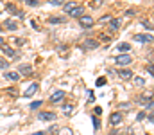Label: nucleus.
<instances>
[{
  "label": "nucleus",
  "instance_id": "nucleus-38",
  "mask_svg": "<svg viewBox=\"0 0 154 135\" xmlns=\"http://www.w3.org/2000/svg\"><path fill=\"white\" fill-rule=\"evenodd\" d=\"M100 114H102V110H100V108L97 106V108H95V115H100Z\"/></svg>",
  "mask_w": 154,
  "mask_h": 135
},
{
  "label": "nucleus",
  "instance_id": "nucleus-28",
  "mask_svg": "<svg viewBox=\"0 0 154 135\" xmlns=\"http://www.w3.org/2000/svg\"><path fill=\"white\" fill-rule=\"evenodd\" d=\"M95 85H97V87H104V85H106V79H104V78H99Z\"/></svg>",
  "mask_w": 154,
  "mask_h": 135
},
{
  "label": "nucleus",
  "instance_id": "nucleus-35",
  "mask_svg": "<svg viewBox=\"0 0 154 135\" xmlns=\"http://www.w3.org/2000/svg\"><path fill=\"white\" fill-rule=\"evenodd\" d=\"M27 4H29V5H32V7H34V5H38V0H27Z\"/></svg>",
  "mask_w": 154,
  "mask_h": 135
},
{
  "label": "nucleus",
  "instance_id": "nucleus-34",
  "mask_svg": "<svg viewBox=\"0 0 154 135\" xmlns=\"http://www.w3.org/2000/svg\"><path fill=\"white\" fill-rule=\"evenodd\" d=\"M99 40H102V42H109V36H106V34H100V36H99Z\"/></svg>",
  "mask_w": 154,
  "mask_h": 135
},
{
  "label": "nucleus",
  "instance_id": "nucleus-29",
  "mask_svg": "<svg viewBox=\"0 0 154 135\" xmlns=\"http://www.w3.org/2000/svg\"><path fill=\"white\" fill-rule=\"evenodd\" d=\"M93 124H95V130L100 128V121H99V117H93Z\"/></svg>",
  "mask_w": 154,
  "mask_h": 135
},
{
  "label": "nucleus",
  "instance_id": "nucleus-11",
  "mask_svg": "<svg viewBox=\"0 0 154 135\" xmlns=\"http://www.w3.org/2000/svg\"><path fill=\"white\" fill-rule=\"evenodd\" d=\"M36 92H38V83H32V85H31L29 88L23 92V95H25V97H31V95H34Z\"/></svg>",
  "mask_w": 154,
  "mask_h": 135
},
{
  "label": "nucleus",
  "instance_id": "nucleus-25",
  "mask_svg": "<svg viewBox=\"0 0 154 135\" xmlns=\"http://www.w3.org/2000/svg\"><path fill=\"white\" fill-rule=\"evenodd\" d=\"M39 106H41V101H34V103H31V110H38Z\"/></svg>",
  "mask_w": 154,
  "mask_h": 135
},
{
  "label": "nucleus",
  "instance_id": "nucleus-41",
  "mask_svg": "<svg viewBox=\"0 0 154 135\" xmlns=\"http://www.w3.org/2000/svg\"><path fill=\"white\" fill-rule=\"evenodd\" d=\"M0 31H2V25H0Z\"/></svg>",
  "mask_w": 154,
  "mask_h": 135
},
{
  "label": "nucleus",
  "instance_id": "nucleus-6",
  "mask_svg": "<svg viewBox=\"0 0 154 135\" xmlns=\"http://www.w3.org/2000/svg\"><path fill=\"white\" fill-rule=\"evenodd\" d=\"M18 74H22V76H31V74H32V65H20V67H18Z\"/></svg>",
  "mask_w": 154,
  "mask_h": 135
},
{
  "label": "nucleus",
  "instance_id": "nucleus-24",
  "mask_svg": "<svg viewBox=\"0 0 154 135\" xmlns=\"http://www.w3.org/2000/svg\"><path fill=\"white\" fill-rule=\"evenodd\" d=\"M59 135H74V133H72L70 128H61V130H59Z\"/></svg>",
  "mask_w": 154,
  "mask_h": 135
},
{
  "label": "nucleus",
  "instance_id": "nucleus-36",
  "mask_svg": "<svg viewBox=\"0 0 154 135\" xmlns=\"http://www.w3.org/2000/svg\"><path fill=\"white\" fill-rule=\"evenodd\" d=\"M109 20H111L109 16H102V18H100V24H104V22H109Z\"/></svg>",
  "mask_w": 154,
  "mask_h": 135
},
{
  "label": "nucleus",
  "instance_id": "nucleus-26",
  "mask_svg": "<svg viewBox=\"0 0 154 135\" xmlns=\"http://www.w3.org/2000/svg\"><path fill=\"white\" fill-rule=\"evenodd\" d=\"M13 42H14V45H18V47H20V45H23L25 40H23V38H13Z\"/></svg>",
  "mask_w": 154,
  "mask_h": 135
},
{
  "label": "nucleus",
  "instance_id": "nucleus-23",
  "mask_svg": "<svg viewBox=\"0 0 154 135\" xmlns=\"http://www.w3.org/2000/svg\"><path fill=\"white\" fill-rule=\"evenodd\" d=\"M133 81H134L136 87H143V85H145V79H143V78H134Z\"/></svg>",
  "mask_w": 154,
  "mask_h": 135
},
{
  "label": "nucleus",
  "instance_id": "nucleus-22",
  "mask_svg": "<svg viewBox=\"0 0 154 135\" xmlns=\"http://www.w3.org/2000/svg\"><path fill=\"white\" fill-rule=\"evenodd\" d=\"M102 4H104V0H91V2H90V7L97 9V7H100Z\"/></svg>",
  "mask_w": 154,
  "mask_h": 135
},
{
  "label": "nucleus",
  "instance_id": "nucleus-3",
  "mask_svg": "<svg viewBox=\"0 0 154 135\" xmlns=\"http://www.w3.org/2000/svg\"><path fill=\"white\" fill-rule=\"evenodd\" d=\"M0 50H2V54H5V56H7V58H11V59H13V58H16V54H18L13 47H9V45H5V43L0 47Z\"/></svg>",
  "mask_w": 154,
  "mask_h": 135
},
{
  "label": "nucleus",
  "instance_id": "nucleus-9",
  "mask_svg": "<svg viewBox=\"0 0 154 135\" xmlns=\"http://www.w3.org/2000/svg\"><path fill=\"white\" fill-rule=\"evenodd\" d=\"M118 76L122 79H131L133 78V70L131 69H122V70H118Z\"/></svg>",
  "mask_w": 154,
  "mask_h": 135
},
{
  "label": "nucleus",
  "instance_id": "nucleus-40",
  "mask_svg": "<svg viewBox=\"0 0 154 135\" xmlns=\"http://www.w3.org/2000/svg\"><path fill=\"white\" fill-rule=\"evenodd\" d=\"M34 135H45V133H43V132H36Z\"/></svg>",
  "mask_w": 154,
  "mask_h": 135
},
{
  "label": "nucleus",
  "instance_id": "nucleus-1",
  "mask_svg": "<svg viewBox=\"0 0 154 135\" xmlns=\"http://www.w3.org/2000/svg\"><path fill=\"white\" fill-rule=\"evenodd\" d=\"M115 61L118 65H129V63L133 61V56H131V54H118L115 58Z\"/></svg>",
  "mask_w": 154,
  "mask_h": 135
},
{
  "label": "nucleus",
  "instance_id": "nucleus-5",
  "mask_svg": "<svg viewBox=\"0 0 154 135\" xmlns=\"http://www.w3.org/2000/svg\"><path fill=\"white\" fill-rule=\"evenodd\" d=\"M109 123H111L113 126H118V124L122 123V114H120V112H113V114L109 115Z\"/></svg>",
  "mask_w": 154,
  "mask_h": 135
},
{
  "label": "nucleus",
  "instance_id": "nucleus-10",
  "mask_svg": "<svg viewBox=\"0 0 154 135\" xmlns=\"http://www.w3.org/2000/svg\"><path fill=\"white\" fill-rule=\"evenodd\" d=\"M5 9H7L11 14H18L20 18H23V13H18V7H16L14 4H7V5H5Z\"/></svg>",
  "mask_w": 154,
  "mask_h": 135
},
{
  "label": "nucleus",
  "instance_id": "nucleus-15",
  "mask_svg": "<svg viewBox=\"0 0 154 135\" xmlns=\"http://www.w3.org/2000/svg\"><path fill=\"white\" fill-rule=\"evenodd\" d=\"M4 78H5V79H9V81H18L20 74H18V72H5V74H4Z\"/></svg>",
  "mask_w": 154,
  "mask_h": 135
},
{
  "label": "nucleus",
  "instance_id": "nucleus-20",
  "mask_svg": "<svg viewBox=\"0 0 154 135\" xmlns=\"http://www.w3.org/2000/svg\"><path fill=\"white\" fill-rule=\"evenodd\" d=\"M131 50V45L129 43H120L116 47V52H129Z\"/></svg>",
  "mask_w": 154,
  "mask_h": 135
},
{
  "label": "nucleus",
  "instance_id": "nucleus-32",
  "mask_svg": "<svg viewBox=\"0 0 154 135\" xmlns=\"http://www.w3.org/2000/svg\"><path fill=\"white\" fill-rule=\"evenodd\" d=\"M91 101H95V97H93V92L90 90V92H88V103H91Z\"/></svg>",
  "mask_w": 154,
  "mask_h": 135
},
{
  "label": "nucleus",
  "instance_id": "nucleus-27",
  "mask_svg": "<svg viewBox=\"0 0 154 135\" xmlns=\"http://www.w3.org/2000/svg\"><path fill=\"white\" fill-rule=\"evenodd\" d=\"M142 25H143L147 31H152V24H151V22H142Z\"/></svg>",
  "mask_w": 154,
  "mask_h": 135
},
{
  "label": "nucleus",
  "instance_id": "nucleus-39",
  "mask_svg": "<svg viewBox=\"0 0 154 135\" xmlns=\"http://www.w3.org/2000/svg\"><path fill=\"white\" fill-rule=\"evenodd\" d=\"M2 45H4V38H2V36H0V47H2Z\"/></svg>",
  "mask_w": 154,
  "mask_h": 135
},
{
  "label": "nucleus",
  "instance_id": "nucleus-31",
  "mask_svg": "<svg viewBox=\"0 0 154 135\" xmlns=\"http://www.w3.org/2000/svg\"><path fill=\"white\" fill-rule=\"evenodd\" d=\"M125 14H127V16H134V14H136V11H134V9H127V11H125Z\"/></svg>",
  "mask_w": 154,
  "mask_h": 135
},
{
  "label": "nucleus",
  "instance_id": "nucleus-33",
  "mask_svg": "<svg viewBox=\"0 0 154 135\" xmlns=\"http://www.w3.org/2000/svg\"><path fill=\"white\" fill-rule=\"evenodd\" d=\"M7 67H9V63L4 61V59H0V69H7Z\"/></svg>",
  "mask_w": 154,
  "mask_h": 135
},
{
  "label": "nucleus",
  "instance_id": "nucleus-19",
  "mask_svg": "<svg viewBox=\"0 0 154 135\" xmlns=\"http://www.w3.org/2000/svg\"><path fill=\"white\" fill-rule=\"evenodd\" d=\"M84 47H86V49H97V47H99V42H95V40H90V38H88V40L84 42Z\"/></svg>",
  "mask_w": 154,
  "mask_h": 135
},
{
  "label": "nucleus",
  "instance_id": "nucleus-14",
  "mask_svg": "<svg viewBox=\"0 0 154 135\" xmlns=\"http://www.w3.org/2000/svg\"><path fill=\"white\" fill-rule=\"evenodd\" d=\"M151 101H152V95H149V97L147 95H138L136 97V103H140V104H149Z\"/></svg>",
  "mask_w": 154,
  "mask_h": 135
},
{
  "label": "nucleus",
  "instance_id": "nucleus-13",
  "mask_svg": "<svg viewBox=\"0 0 154 135\" xmlns=\"http://www.w3.org/2000/svg\"><path fill=\"white\" fill-rule=\"evenodd\" d=\"M120 25H122V20H120V18H113V20H109V27H111V31H118Z\"/></svg>",
  "mask_w": 154,
  "mask_h": 135
},
{
  "label": "nucleus",
  "instance_id": "nucleus-8",
  "mask_svg": "<svg viewBox=\"0 0 154 135\" xmlns=\"http://www.w3.org/2000/svg\"><path fill=\"white\" fill-rule=\"evenodd\" d=\"M133 38H134L136 42H140V43H145V42H151V40H152L151 34H134Z\"/></svg>",
  "mask_w": 154,
  "mask_h": 135
},
{
  "label": "nucleus",
  "instance_id": "nucleus-16",
  "mask_svg": "<svg viewBox=\"0 0 154 135\" xmlns=\"http://www.w3.org/2000/svg\"><path fill=\"white\" fill-rule=\"evenodd\" d=\"M4 25H5V29H9V31H16V29H18V24H16L14 20H7Z\"/></svg>",
  "mask_w": 154,
  "mask_h": 135
},
{
  "label": "nucleus",
  "instance_id": "nucleus-37",
  "mask_svg": "<svg viewBox=\"0 0 154 135\" xmlns=\"http://www.w3.org/2000/svg\"><path fill=\"white\" fill-rule=\"evenodd\" d=\"M143 117H145V114H143V112H140V114H138V117H136V119H138V121H142V119H143Z\"/></svg>",
  "mask_w": 154,
  "mask_h": 135
},
{
  "label": "nucleus",
  "instance_id": "nucleus-12",
  "mask_svg": "<svg viewBox=\"0 0 154 135\" xmlns=\"http://www.w3.org/2000/svg\"><path fill=\"white\" fill-rule=\"evenodd\" d=\"M75 7H77L75 2H66V4H63V11H65L66 14H70V13H72V11L75 9Z\"/></svg>",
  "mask_w": 154,
  "mask_h": 135
},
{
  "label": "nucleus",
  "instance_id": "nucleus-21",
  "mask_svg": "<svg viewBox=\"0 0 154 135\" xmlns=\"http://www.w3.org/2000/svg\"><path fill=\"white\" fill-rule=\"evenodd\" d=\"M66 20L65 18H59V16H52V18H48V24H65Z\"/></svg>",
  "mask_w": 154,
  "mask_h": 135
},
{
  "label": "nucleus",
  "instance_id": "nucleus-2",
  "mask_svg": "<svg viewBox=\"0 0 154 135\" xmlns=\"http://www.w3.org/2000/svg\"><path fill=\"white\" fill-rule=\"evenodd\" d=\"M79 25H81V27H84V29H88V27H91V25H93V18H91V16H88V14H82V16L79 18Z\"/></svg>",
  "mask_w": 154,
  "mask_h": 135
},
{
  "label": "nucleus",
  "instance_id": "nucleus-7",
  "mask_svg": "<svg viewBox=\"0 0 154 135\" xmlns=\"http://www.w3.org/2000/svg\"><path fill=\"white\" fill-rule=\"evenodd\" d=\"M63 97H65V92L63 90H57V92H54L50 95V101L52 103H59V101H63Z\"/></svg>",
  "mask_w": 154,
  "mask_h": 135
},
{
  "label": "nucleus",
  "instance_id": "nucleus-18",
  "mask_svg": "<svg viewBox=\"0 0 154 135\" xmlns=\"http://www.w3.org/2000/svg\"><path fill=\"white\" fill-rule=\"evenodd\" d=\"M82 11H84V9H82L81 5H77L75 9L70 13V16H74V18H81V16H82Z\"/></svg>",
  "mask_w": 154,
  "mask_h": 135
},
{
  "label": "nucleus",
  "instance_id": "nucleus-4",
  "mask_svg": "<svg viewBox=\"0 0 154 135\" xmlns=\"http://www.w3.org/2000/svg\"><path fill=\"white\" fill-rule=\"evenodd\" d=\"M39 121H56L57 119V115L54 114V112H39Z\"/></svg>",
  "mask_w": 154,
  "mask_h": 135
},
{
  "label": "nucleus",
  "instance_id": "nucleus-17",
  "mask_svg": "<svg viewBox=\"0 0 154 135\" xmlns=\"http://www.w3.org/2000/svg\"><path fill=\"white\" fill-rule=\"evenodd\" d=\"M63 114H65L66 117H70V115L74 114V104H63Z\"/></svg>",
  "mask_w": 154,
  "mask_h": 135
},
{
  "label": "nucleus",
  "instance_id": "nucleus-30",
  "mask_svg": "<svg viewBox=\"0 0 154 135\" xmlns=\"http://www.w3.org/2000/svg\"><path fill=\"white\" fill-rule=\"evenodd\" d=\"M52 5H61V4H65V0H48Z\"/></svg>",
  "mask_w": 154,
  "mask_h": 135
}]
</instances>
